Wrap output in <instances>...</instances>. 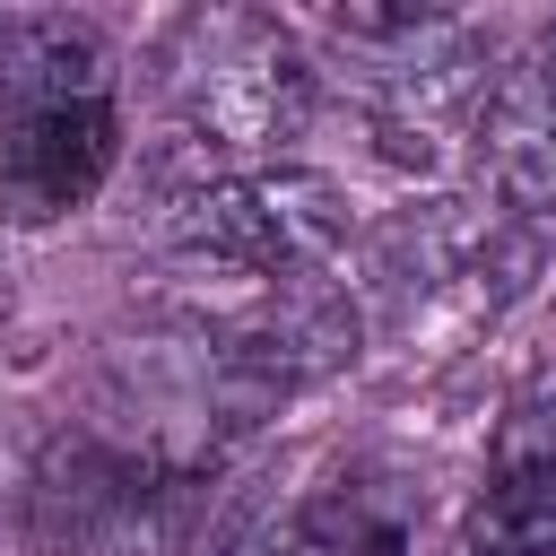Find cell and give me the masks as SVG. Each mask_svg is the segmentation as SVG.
Here are the masks:
<instances>
[{"mask_svg":"<svg viewBox=\"0 0 556 556\" xmlns=\"http://www.w3.org/2000/svg\"><path fill=\"white\" fill-rule=\"evenodd\" d=\"M122 165V78L87 17H0V217L61 226Z\"/></svg>","mask_w":556,"mask_h":556,"instance_id":"6da1fadb","label":"cell"},{"mask_svg":"<svg viewBox=\"0 0 556 556\" xmlns=\"http://www.w3.org/2000/svg\"><path fill=\"white\" fill-rule=\"evenodd\" d=\"M165 96L208 156H278L313 122V61L269 9H191L165 43Z\"/></svg>","mask_w":556,"mask_h":556,"instance_id":"7a4b0ae2","label":"cell"},{"mask_svg":"<svg viewBox=\"0 0 556 556\" xmlns=\"http://www.w3.org/2000/svg\"><path fill=\"white\" fill-rule=\"evenodd\" d=\"M356 235V200L348 182L313 174V165H252V174H217L200 182L174 217L165 243L182 261H208L226 278L252 287H287V278H321Z\"/></svg>","mask_w":556,"mask_h":556,"instance_id":"3957f363","label":"cell"},{"mask_svg":"<svg viewBox=\"0 0 556 556\" xmlns=\"http://www.w3.org/2000/svg\"><path fill=\"white\" fill-rule=\"evenodd\" d=\"M182 478L148 452L52 434L26 478V539L35 556H174L182 547Z\"/></svg>","mask_w":556,"mask_h":556,"instance_id":"277c9868","label":"cell"},{"mask_svg":"<svg viewBox=\"0 0 556 556\" xmlns=\"http://www.w3.org/2000/svg\"><path fill=\"white\" fill-rule=\"evenodd\" d=\"M478 96H486V35L469 26V17H426L408 43H391V61L374 70V130H382V148L408 165H434V148H443V130L452 122H469L478 113Z\"/></svg>","mask_w":556,"mask_h":556,"instance_id":"5b68a950","label":"cell"},{"mask_svg":"<svg viewBox=\"0 0 556 556\" xmlns=\"http://www.w3.org/2000/svg\"><path fill=\"white\" fill-rule=\"evenodd\" d=\"M356 356V304L330 287V278H287V287H261L226 339H217V365L269 400V391H295V382H321Z\"/></svg>","mask_w":556,"mask_h":556,"instance_id":"8992f818","label":"cell"},{"mask_svg":"<svg viewBox=\"0 0 556 556\" xmlns=\"http://www.w3.org/2000/svg\"><path fill=\"white\" fill-rule=\"evenodd\" d=\"M478 139V174L513 217H547L556 208V26H539L478 96L469 113Z\"/></svg>","mask_w":556,"mask_h":556,"instance_id":"52a82bcc","label":"cell"},{"mask_svg":"<svg viewBox=\"0 0 556 556\" xmlns=\"http://www.w3.org/2000/svg\"><path fill=\"white\" fill-rule=\"evenodd\" d=\"M460 556H556V426H513L460 521Z\"/></svg>","mask_w":556,"mask_h":556,"instance_id":"ba28073f","label":"cell"},{"mask_svg":"<svg viewBox=\"0 0 556 556\" xmlns=\"http://www.w3.org/2000/svg\"><path fill=\"white\" fill-rule=\"evenodd\" d=\"M0 313H9V252H0Z\"/></svg>","mask_w":556,"mask_h":556,"instance_id":"9c48e42d","label":"cell"}]
</instances>
